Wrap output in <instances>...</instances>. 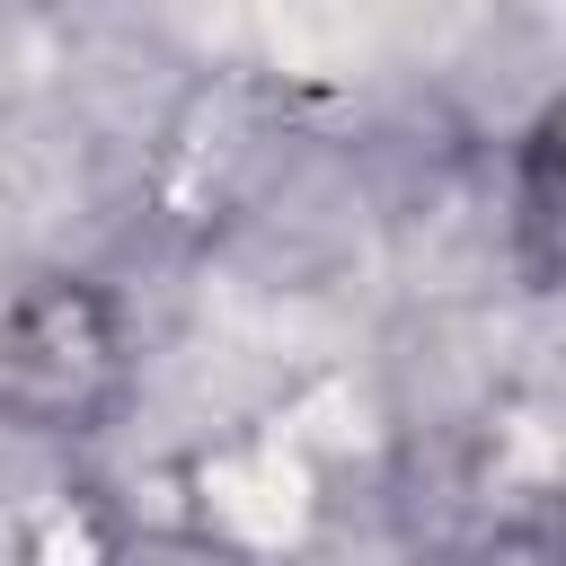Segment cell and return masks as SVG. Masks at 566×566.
I'll return each mask as SVG.
<instances>
[{
    "label": "cell",
    "instance_id": "obj_1",
    "mask_svg": "<svg viewBox=\"0 0 566 566\" xmlns=\"http://www.w3.org/2000/svg\"><path fill=\"white\" fill-rule=\"evenodd\" d=\"M115 371V336L80 283H27L9 310V398L18 416H88Z\"/></svg>",
    "mask_w": 566,
    "mask_h": 566
},
{
    "label": "cell",
    "instance_id": "obj_2",
    "mask_svg": "<svg viewBox=\"0 0 566 566\" xmlns=\"http://www.w3.org/2000/svg\"><path fill=\"white\" fill-rule=\"evenodd\" d=\"M504 221H513V265L531 292H566V88H548L531 106V124L513 133V186H504Z\"/></svg>",
    "mask_w": 566,
    "mask_h": 566
}]
</instances>
